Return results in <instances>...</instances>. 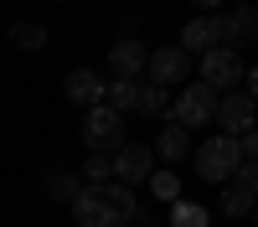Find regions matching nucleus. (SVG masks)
<instances>
[{
    "label": "nucleus",
    "mask_w": 258,
    "mask_h": 227,
    "mask_svg": "<svg viewBox=\"0 0 258 227\" xmlns=\"http://www.w3.org/2000/svg\"><path fill=\"white\" fill-rule=\"evenodd\" d=\"M73 222L78 227H129L135 222V186H124V181L83 186L73 201Z\"/></svg>",
    "instance_id": "obj_1"
},
{
    "label": "nucleus",
    "mask_w": 258,
    "mask_h": 227,
    "mask_svg": "<svg viewBox=\"0 0 258 227\" xmlns=\"http://www.w3.org/2000/svg\"><path fill=\"white\" fill-rule=\"evenodd\" d=\"M243 165V139L238 134H217V139H202L197 150V176L212 181V186H227Z\"/></svg>",
    "instance_id": "obj_2"
},
{
    "label": "nucleus",
    "mask_w": 258,
    "mask_h": 227,
    "mask_svg": "<svg viewBox=\"0 0 258 227\" xmlns=\"http://www.w3.org/2000/svg\"><path fill=\"white\" fill-rule=\"evenodd\" d=\"M217 103H222V93L217 88H212V83H186V88H181V98L176 103H170V119H176V124H186V129H202V124H212V119H217Z\"/></svg>",
    "instance_id": "obj_3"
},
{
    "label": "nucleus",
    "mask_w": 258,
    "mask_h": 227,
    "mask_svg": "<svg viewBox=\"0 0 258 227\" xmlns=\"http://www.w3.org/2000/svg\"><path fill=\"white\" fill-rule=\"evenodd\" d=\"M83 139H88V150L93 155H114V150H124V114L119 109H109V103H98V109H88L83 114Z\"/></svg>",
    "instance_id": "obj_4"
},
{
    "label": "nucleus",
    "mask_w": 258,
    "mask_h": 227,
    "mask_svg": "<svg viewBox=\"0 0 258 227\" xmlns=\"http://www.w3.org/2000/svg\"><path fill=\"white\" fill-rule=\"evenodd\" d=\"M197 62H202V83H212L217 93H232L238 83H248V67H243V57L232 52V47H212Z\"/></svg>",
    "instance_id": "obj_5"
},
{
    "label": "nucleus",
    "mask_w": 258,
    "mask_h": 227,
    "mask_svg": "<svg viewBox=\"0 0 258 227\" xmlns=\"http://www.w3.org/2000/svg\"><path fill=\"white\" fill-rule=\"evenodd\" d=\"M155 176V144H145V139H129L124 150H114V181L124 186H140Z\"/></svg>",
    "instance_id": "obj_6"
},
{
    "label": "nucleus",
    "mask_w": 258,
    "mask_h": 227,
    "mask_svg": "<svg viewBox=\"0 0 258 227\" xmlns=\"http://www.w3.org/2000/svg\"><path fill=\"white\" fill-rule=\"evenodd\" d=\"M253 119H258V103H253V93H238L232 88L222 103H217V124H222V134H248L253 129Z\"/></svg>",
    "instance_id": "obj_7"
},
{
    "label": "nucleus",
    "mask_w": 258,
    "mask_h": 227,
    "mask_svg": "<svg viewBox=\"0 0 258 227\" xmlns=\"http://www.w3.org/2000/svg\"><path fill=\"white\" fill-rule=\"evenodd\" d=\"M186 72H191V52H186V47H160V52H150V83L170 88V83H186Z\"/></svg>",
    "instance_id": "obj_8"
},
{
    "label": "nucleus",
    "mask_w": 258,
    "mask_h": 227,
    "mask_svg": "<svg viewBox=\"0 0 258 227\" xmlns=\"http://www.w3.org/2000/svg\"><path fill=\"white\" fill-rule=\"evenodd\" d=\"M68 98L83 103V109H98V103H109V83H103V72H93V67H73L68 72Z\"/></svg>",
    "instance_id": "obj_9"
},
{
    "label": "nucleus",
    "mask_w": 258,
    "mask_h": 227,
    "mask_svg": "<svg viewBox=\"0 0 258 227\" xmlns=\"http://www.w3.org/2000/svg\"><path fill=\"white\" fill-rule=\"evenodd\" d=\"M145 67H150L145 41H135V36H119L114 47H109V72H114V78H140Z\"/></svg>",
    "instance_id": "obj_10"
},
{
    "label": "nucleus",
    "mask_w": 258,
    "mask_h": 227,
    "mask_svg": "<svg viewBox=\"0 0 258 227\" xmlns=\"http://www.w3.org/2000/svg\"><path fill=\"white\" fill-rule=\"evenodd\" d=\"M181 47H186L191 57H207L212 47H222V16H197V21H186Z\"/></svg>",
    "instance_id": "obj_11"
},
{
    "label": "nucleus",
    "mask_w": 258,
    "mask_h": 227,
    "mask_svg": "<svg viewBox=\"0 0 258 227\" xmlns=\"http://www.w3.org/2000/svg\"><path fill=\"white\" fill-rule=\"evenodd\" d=\"M258 36V11L253 6H238L232 16H222V47H248Z\"/></svg>",
    "instance_id": "obj_12"
},
{
    "label": "nucleus",
    "mask_w": 258,
    "mask_h": 227,
    "mask_svg": "<svg viewBox=\"0 0 258 227\" xmlns=\"http://www.w3.org/2000/svg\"><path fill=\"white\" fill-rule=\"evenodd\" d=\"M109 109L140 114V109H145V83H140V78H114V83H109Z\"/></svg>",
    "instance_id": "obj_13"
},
{
    "label": "nucleus",
    "mask_w": 258,
    "mask_h": 227,
    "mask_svg": "<svg viewBox=\"0 0 258 227\" xmlns=\"http://www.w3.org/2000/svg\"><path fill=\"white\" fill-rule=\"evenodd\" d=\"M186 134H191L186 124H176V119H170L165 129L155 134V155H160V160H186Z\"/></svg>",
    "instance_id": "obj_14"
},
{
    "label": "nucleus",
    "mask_w": 258,
    "mask_h": 227,
    "mask_svg": "<svg viewBox=\"0 0 258 227\" xmlns=\"http://www.w3.org/2000/svg\"><path fill=\"white\" fill-rule=\"evenodd\" d=\"M217 206H222L227 217H248L253 206H258V196H253V191H243L238 181H227V186H222V201H217Z\"/></svg>",
    "instance_id": "obj_15"
},
{
    "label": "nucleus",
    "mask_w": 258,
    "mask_h": 227,
    "mask_svg": "<svg viewBox=\"0 0 258 227\" xmlns=\"http://www.w3.org/2000/svg\"><path fill=\"white\" fill-rule=\"evenodd\" d=\"M11 41H16L21 52H41V47H47V26H36V21H16Z\"/></svg>",
    "instance_id": "obj_16"
},
{
    "label": "nucleus",
    "mask_w": 258,
    "mask_h": 227,
    "mask_svg": "<svg viewBox=\"0 0 258 227\" xmlns=\"http://www.w3.org/2000/svg\"><path fill=\"white\" fill-rule=\"evenodd\" d=\"M83 181H88V186L114 181V155H88V165H83Z\"/></svg>",
    "instance_id": "obj_17"
},
{
    "label": "nucleus",
    "mask_w": 258,
    "mask_h": 227,
    "mask_svg": "<svg viewBox=\"0 0 258 227\" xmlns=\"http://www.w3.org/2000/svg\"><path fill=\"white\" fill-rule=\"evenodd\" d=\"M150 191H155L160 201H176L181 196V176L176 171H155V176H150Z\"/></svg>",
    "instance_id": "obj_18"
},
{
    "label": "nucleus",
    "mask_w": 258,
    "mask_h": 227,
    "mask_svg": "<svg viewBox=\"0 0 258 227\" xmlns=\"http://www.w3.org/2000/svg\"><path fill=\"white\" fill-rule=\"evenodd\" d=\"M78 191H83V186H78L73 176H62V171L47 176V196H57V201H78Z\"/></svg>",
    "instance_id": "obj_19"
},
{
    "label": "nucleus",
    "mask_w": 258,
    "mask_h": 227,
    "mask_svg": "<svg viewBox=\"0 0 258 227\" xmlns=\"http://www.w3.org/2000/svg\"><path fill=\"white\" fill-rule=\"evenodd\" d=\"M170 222L176 227H207V212L197 201H176V212H170Z\"/></svg>",
    "instance_id": "obj_20"
},
{
    "label": "nucleus",
    "mask_w": 258,
    "mask_h": 227,
    "mask_svg": "<svg viewBox=\"0 0 258 227\" xmlns=\"http://www.w3.org/2000/svg\"><path fill=\"white\" fill-rule=\"evenodd\" d=\"M140 114H170V98H165L160 83H145V109Z\"/></svg>",
    "instance_id": "obj_21"
},
{
    "label": "nucleus",
    "mask_w": 258,
    "mask_h": 227,
    "mask_svg": "<svg viewBox=\"0 0 258 227\" xmlns=\"http://www.w3.org/2000/svg\"><path fill=\"white\" fill-rule=\"evenodd\" d=\"M232 181H238L243 191H253V196H258V160H243V165H238V176H232Z\"/></svg>",
    "instance_id": "obj_22"
},
{
    "label": "nucleus",
    "mask_w": 258,
    "mask_h": 227,
    "mask_svg": "<svg viewBox=\"0 0 258 227\" xmlns=\"http://www.w3.org/2000/svg\"><path fill=\"white\" fill-rule=\"evenodd\" d=\"M243 160H258V129L243 134Z\"/></svg>",
    "instance_id": "obj_23"
},
{
    "label": "nucleus",
    "mask_w": 258,
    "mask_h": 227,
    "mask_svg": "<svg viewBox=\"0 0 258 227\" xmlns=\"http://www.w3.org/2000/svg\"><path fill=\"white\" fill-rule=\"evenodd\" d=\"M248 93H253V103H258V67H248Z\"/></svg>",
    "instance_id": "obj_24"
},
{
    "label": "nucleus",
    "mask_w": 258,
    "mask_h": 227,
    "mask_svg": "<svg viewBox=\"0 0 258 227\" xmlns=\"http://www.w3.org/2000/svg\"><path fill=\"white\" fill-rule=\"evenodd\" d=\"M191 6H197V11H217L222 0H191Z\"/></svg>",
    "instance_id": "obj_25"
},
{
    "label": "nucleus",
    "mask_w": 258,
    "mask_h": 227,
    "mask_svg": "<svg viewBox=\"0 0 258 227\" xmlns=\"http://www.w3.org/2000/svg\"><path fill=\"white\" fill-rule=\"evenodd\" d=\"M253 222H258V206H253Z\"/></svg>",
    "instance_id": "obj_26"
}]
</instances>
